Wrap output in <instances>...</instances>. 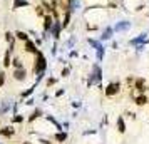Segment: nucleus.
Instances as JSON below:
<instances>
[{"instance_id": "25", "label": "nucleus", "mask_w": 149, "mask_h": 144, "mask_svg": "<svg viewBox=\"0 0 149 144\" xmlns=\"http://www.w3.org/2000/svg\"><path fill=\"white\" fill-rule=\"evenodd\" d=\"M7 109H8V104H7V101L2 104V112H7Z\"/></svg>"}, {"instance_id": "29", "label": "nucleus", "mask_w": 149, "mask_h": 144, "mask_svg": "<svg viewBox=\"0 0 149 144\" xmlns=\"http://www.w3.org/2000/svg\"><path fill=\"white\" fill-rule=\"evenodd\" d=\"M22 144H32V143H22Z\"/></svg>"}, {"instance_id": "26", "label": "nucleus", "mask_w": 149, "mask_h": 144, "mask_svg": "<svg viewBox=\"0 0 149 144\" xmlns=\"http://www.w3.org/2000/svg\"><path fill=\"white\" fill-rule=\"evenodd\" d=\"M22 121V116H15L14 117V122H20Z\"/></svg>"}, {"instance_id": "10", "label": "nucleus", "mask_w": 149, "mask_h": 144, "mask_svg": "<svg viewBox=\"0 0 149 144\" xmlns=\"http://www.w3.org/2000/svg\"><path fill=\"white\" fill-rule=\"evenodd\" d=\"M134 101H136V106H146V104L149 102V99H148V96H146V94H141V96H137Z\"/></svg>"}, {"instance_id": "6", "label": "nucleus", "mask_w": 149, "mask_h": 144, "mask_svg": "<svg viewBox=\"0 0 149 144\" xmlns=\"http://www.w3.org/2000/svg\"><path fill=\"white\" fill-rule=\"evenodd\" d=\"M24 50H25V52H29V54H37V52H39V50L35 49V44L32 40L24 42Z\"/></svg>"}, {"instance_id": "16", "label": "nucleus", "mask_w": 149, "mask_h": 144, "mask_svg": "<svg viewBox=\"0 0 149 144\" xmlns=\"http://www.w3.org/2000/svg\"><path fill=\"white\" fill-rule=\"evenodd\" d=\"M27 5H29L27 0H15V2H14V7H15V8H19V7H27Z\"/></svg>"}, {"instance_id": "14", "label": "nucleus", "mask_w": 149, "mask_h": 144, "mask_svg": "<svg viewBox=\"0 0 149 144\" xmlns=\"http://www.w3.org/2000/svg\"><path fill=\"white\" fill-rule=\"evenodd\" d=\"M77 8H79V0H69V10L75 12Z\"/></svg>"}, {"instance_id": "24", "label": "nucleus", "mask_w": 149, "mask_h": 144, "mask_svg": "<svg viewBox=\"0 0 149 144\" xmlns=\"http://www.w3.org/2000/svg\"><path fill=\"white\" fill-rule=\"evenodd\" d=\"M3 82H5V72H0V87L3 86Z\"/></svg>"}, {"instance_id": "7", "label": "nucleus", "mask_w": 149, "mask_h": 144, "mask_svg": "<svg viewBox=\"0 0 149 144\" xmlns=\"http://www.w3.org/2000/svg\"><path fill=\"white\" fill-rule=\"evenodd\" d=\"M14 127H10V126H5V127H2L0 129V136H3V137H12L14 136Z\"/></svg>"}, {"instance_id": "3", "label": "nucleus", "mask_w": 149, "mask_h": 144, "mask_svg": "<svg viewBox=\"0 0 149 144\" xmlns=\"http://www.w3.org/2000/svg\"><path fill=\"white\" fill-rule=\"evenodd\" d=\"M134 89L139 90L141 94H144V92L148 90V82H146V79H142V77L134 79Z\"/></svg>"}, {"instance_id": "15", "label": "nucleus", "mask_w": 149, "mask_h": 144, "mask_svg": "<svg viewBox=\"0 0 149 144\" xmlns=\"http://www.w3.org/2000/svg\"><path fill=\"white\" fill-rule=\"evenodd\" d=\"M70 14H72V12H65V14H64V22H62V27H67L69 24H70Z\"/></svg>"}, {"instance_id": "11", "label": "nucleus", "mask_w": 149, "mask_h": 144, "mask_svg": "<svg viewBox=\"0 0 149 144\" xmlns=\"http://www.w3.org/2000/svg\"><path fill=\"white\" fill-rule=\"evenodd\" d=\"M10 52H12V50L8 49L7 52H5V55H3V65H5V67H10V64H12V61H10Z\"/></svg>"}, {"instance_id": "17", "label": "nucleus", "mask_w": 149, "mask_h": 144, "mask_svg": "<svg viewBox=\"0 0 149 144\" xmlns=\"http://www.w3.org/2000/svg\"><path fill=\"white\" fill-rule=\"evenodd\" d=\"M65 139H67V134H65V132H59V134H55V141H59V143L65 141Z\"/></svg>"}, {"instance_id": "8", "label": "nucleus", "mask_w": 149, "mask_h": 144, "mask_svg": "<svg viewBox=\"0 0 149 144\" xmlns=\"http://www.w3.org/2000/svg\"><path fill=\"white\" fill-rule=\"evenodd\" d=\"M101 81V69H99V65H94V76H91V82L95 84Z\"/></svg>"}, {"instance_id": "19", "label": "nucleus", "mask_w": 149, "mask_h": 144, "mask_svg": "<svg viewBox=\"0 0 149 144\" xmlns=\"http://www.w3.org/2000/svg\"><path fill=\"white\" fill-rule=\"evenodd\" d=\"M117 30H126V29H129V22H121V24H117Z\"/></svg>"}, {"instance_id": "27", "label": "nucleus", "mask_w": 149, "mask_h": 144, "mask_svg": "<svg viewBox=\"0 0 149 144\" xmlns=\"http://www.w3.org/2000/svg\"><path fill=\"white\" fill-rule=\"evenodd\" d=\"M55 84V79H49L47 81V86H54Z\"/></svg>"}, {"instance_id": "2", "label": "nucleus", "mask_w": 149, "mask_h": 144, "mask_svg": "<svg viewBox=\"0 0 149 144\" xmlns=\"http://www.w3.org/2000/svg\"><path fill=\"white\" fill-rule=\"evenodd\" d=\"M121 92V84L119 82H111L106 87V96L107 97H114V96H117Z\"/></svg>"}, {"instance_id": "4", "label": "nucleus", "mask_w": 149, "mask_h": 144, "mask_svg": "<svg viewBox=\"0 0 149 144\" xmlns=\"http://www.w3.org/2000/svg\"><path fill=\"white\" fill-rule=\"evenodd\" d=\"M54 22H55L54 15L47 14L45 17H44V30H45V32H50V29H52V25H54Z\"/></svg>"}, {"instance_id": "22", "label": "nucleus", "mask_w": 149, "mask_h": 144, "mask_svg": "<svg viewBox=\"0 0 149 144\" xmlns=\"http://www.w3.org/2000/svg\"><path fill=\"white\" fill-rule=\"evenodd\" d=\"M5 39H7L8 44H14V35H12V32H7L5 34Z\"/></svg>"}, {"instance_id": "12", "label": "nucleus", "mask_w": 149, "mask_h": 144, "mask_svg": "<svg viewBox=\"0 0 149 144\" xmlns=\"http://www.w3.org/2000/svg\"><path fill=\"white\" fill-rule=\"evenodd\" d=\"M117 131H119V132H126V124H124V119H122V117H119V119H117Z\"/></svg>"}, {"instance_id": "5", "label": "nucleus", "mask_w": 149, "mask_h": 144, "mask_svg": "<svg viewBox=\"0 0 149 144\" xmlns=\"http://www.w3.org/2000/svg\"><path fill=\"white\" fill-rule=\"evenodd\" d=\"M14 79L15 81H25V79H27V70H25V67L15 69L14 70Z\"/></svg>"}, {"instance_id": "21", "label": "nucleus", "mask_w": 149, "mask_h": 144, "mask_svg": "<svg viewBox=\"0 0 149 144\" xmlns=\"http://www.w3.org/2000/svg\"><path fill=\"white\" fill-rule=\"evenodd\" d=\"M12 64H14V67H15V69H20V67H24V64H22V61H20V59H15V61L12 62Z\"/></svg>"}, {"instance_id": "23", "label": "nucleus", "mask_w": 149, "mask_h": 144, "mask_svg": "<svg viewBox=\"0 0 149 144\" xmlns=\"http://www.w3.org/2000/svg\"><path fill=\"white\" fill-rule=\"evenodd\" d=\"M111 34H112V29H106V30H104V35H102V39H109Z\"/></svg>"}, {"instance_id": "20", "label": "nucleus", "mask_w": 149, "mask_h": 144, "mask_svg": "<svg viewBox=\"0 0 149 144\" xmlns=\"http://www.w3.org/2000/svg\"><path fill=\"white\" fill-rule=\"evenodd\" d=\"M40 114H42V112H40L39 109H37V111H34V114H32V116L29 117V121H30V122H32V121H35V119H37V117L40 116Z\"/></svg>"}, {"instance_id": "13", "label": "nucleus", "mask_w": 149, "mask_h": 144, "mask_svg": "<svg viewBox=\"0 0 149 144\" xmlns=\"http://www.w3.org/2000/svg\"><path fill=\"white\" fill-rule=\"evenodd\" d=\"M15 37H17L19 40H22V42H27V40H29V35L25 34V32H22V30L15 32Z\"/></svg>"}, {"instance_id": "9", "label": "nucleus", "mask_w": 149, "mask_h": 144, "mask_svg": "<svg viewBox=\"0 0 149 144\" xmlns=\"http://www.w3.org/2000/svg\"><path fill=\"white\" fill-rule=\"evenodd\" d=\"M61 24L59 22H54V25H52V29H50V32H52V35H54V39H59V35H61Z\"/></svg>"}, {"instance_id": "18", "label": "nucleus", "mask_w": 149, "mask_h": 144, "mask_svg": "<svg viewBox=\"0 0 149 144\" xmlns=\"http://www.w3.org/2000/svg\"><path fill=\"white\" fill-rule=\"evenodd\" d=\"M35 14H37V15H40V17H42L44 14H45V8H44V5H42V3L35 7Z\"/></svg>"}, {"instance_id": "1", "label": "nucleus", "mask_w": 149, "mask_h": 144, "mask_svg": "<svg viewBox=\"0 0 149 144\" xmlns=\"http://www.w3.org/2000/svg\"><path fill=\"white\" fill-rule=\"evenodd\" d=\"M47 67V62H45V57L42 52H37L35 54V64H34V72L39 76V74H44V70Z\"/></svg>"}, {"instance_id": "28", "label": "nucleus", "mask_w": 149, "mask_h": 144, "mask_svg": "<svg viewBox=\"0 0 149 144\" xmlns=\"http://www.w3.org/2000/svg\"><path fill=\"white\" fill-rule=\"evenodd\" d=\"M62 76H64V77L69 76V69H64V70H62Z\"/></svg>"}]
</instances>
